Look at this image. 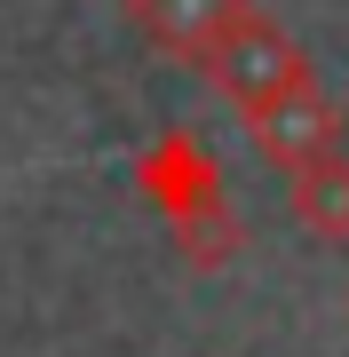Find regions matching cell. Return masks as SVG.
<instances>
[{
    "mask_svg": "<svg viewBox=\"0 0 349 357\" xmlns=\"http://www.w3.org/2000/svg\"><path fill=\"white\" fill-rule=\"evenodd\" d=\"M286 215L310 230V238L349 246V159H325L310 175H286Z\"/></svg>",
    "mask_w": 349,
    "mask_h": 357,
    "instance_id": "obj_5",
    "label": "cell"
},
{
    "mask_svg": "<svg viewBox=\"0 0 349 357\" xmlns=\"http://www.w3.org/2000/svg\"><path fill=\"white\" fill-rule=\"evenodd\" d=\"M135 183H143V199H151L159 215L175 222V238L222 215V167L199 151V135H183V128H175V135H159L151 151H143Z\"/></svg>",
    "mask_w": 349,
    "mask_h": 357,
    "instance_id": "obj_3",
    "label": "cell"
},
{
    "mask_svg": "<svg viewBox=\"0 0 349 357\" xmlns=\"http://www.w3.org/2000/svg\"><path fill=\"white\" fill-rule=\"evenodd\" d=\"M246 128H254V151L270 159L278 175H310V167L341 159V143H349V119H341V103L325 88L286 96V103H270V112H254Z\"/></svg>",
    "mask_w": 349,
    "mask_h": 357,
    "instance_id": "obj_2",
    "label": "cell"
},
{
    "mask_svg": "<svg viewBox=\"0 0 349 357\" xmlns=\"http://www.w3.org/2000/svg\"><path fill=\"white\" fill-rule=\"evenodd\" d=\"M199 72H207V79H215V96H222V103H238L246 119L270 112V103H286V96H302V88H318V64L302 56V40L286 32L278 16H262V8L231 16V24L207 40Z\"/></svg>",
    "mask_w": 349,
    "mask_h": 357,
    "instance_id": "obj_1",
    "label": "cell"
},
{
    "mask_svg": "<svg viewBox=\"0 0 349 357\" xmlns=\"http://www.w3.org/2000/svg\"><path fill=\"white\" fill-rule=\"evenodd\" d=\"M119 8H127V24L151 40L159 56H207V40L231 24V16H246L254 8V0H119Z\"/></svg>",
    "mask_w": 349,
    "mask_h": 357,
    "instance_id": "obj_4",
    "label": "cell"
}]
</instances>
